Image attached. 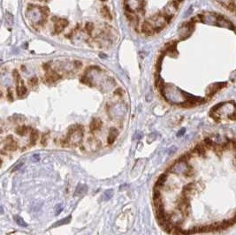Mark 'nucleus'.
<instances>
[{"mask_svg":"<svg viewBox=\"0 0 236 235\" xmlns=\"http://www.w3.org/2000/svg\"><path fill=\"white\" fill-rule=\"evenodd\" d=\"M217 21H218L217 12H207L202 14V22L208 25L217 26Z\"/></svg>","mask_w":236,"mask_h":235,"instance_id":"f03ea898","label":"nucleus"},{"mask_svg":"<svg viewBox=\"0 0 236 235\" xmlns=\"http://www.w3.org/2000/svg\"><path fill=\"white\" fill-rule=\"evenodd\" d=\"M225 8H226L227 10H229L230 12H236V4L234 2V0H232L231 2H229L227 5H225L224 6Z\"/></svg>","mask_w":236,"mask_h":235,"instance_id":"f8f14e48","label":"nucleus"},{"mask_svg":"<svg viewBox=\"0 0 236 235\" xmlns=\"http://www.w3.org/2000/svg\"><path fill=\"white\" fill-rule=\"evenodd\" d=\"M118 130L116 128H111L110 132H109V135L107 138V141L109 144H113V142L115 141L117 136H118Z\"/></svg>","mask_w":236,"mask_h":235,"instance_id":"423d86ee","label":"nucleus"},{"mask_svg":"<svg viewBox=\"0 0 236 235\" xmlns=\"http://www.w3.org/2000/svg\"><path fill=\"white\" fill-rule=\"evenodd\" d=\"M14 220H15V222L17 223L18 225H20V226H21V227H27V226H28V224L23 220V218L19 217V216H15V217H14Z\"/></svg>","mask_w":236,"mask_h":235,"instance_id":"9b49d317","label":"nucleus"},{"mask_svg":"<svg viewBox=\"0 0 236 235\" xmlns=\"http://www.w3.org/2000/svg\"><path fill=\"white\" fill-rule=\"evenodd\" d=\"M37 138H38V134H37V132H36V131H33L32 134H31V137H30L31 142H32V143H35V142L36 141V140H37Z\"/></svg>","mask_w":236,"mask_h":235,"instance_id":"f3484780","label":"nucleus"},{"mask_svg":"<svg viewBox=\"0 0 236 235\" xmlns=\"http://www.w3.org/2000/svg\"><path fill=\"white\" fill-rule=\"evenodd\" d=\"M102 127V122L101 120L99 119H96L95 118L92 122H91V125H90V128L92 131H96V130H98V129L101 128Z\"/></svg>","mask_w":236,"mask_h":235,"instance_id":"9d476101","label":"nucleus"},{"mask_svg":"<svg viewBox=\"0 0 236 235\" xmlns=\"http://www.w3.org/2000/svg\"><path fill=\"white\" fill-rule=\"evenodd\" d=\"M40 160V156L38 154H36V155H33V157H32V161L33 162H38Z\"/></svg>","mask_w":236,"mask_h":235,"instance_id":"aec40b11","label":"nucleus"},{"mask_svg":"<svg viewBox=\"0 0 236 235\" xmlns=\"http://www.w3.org/2000/svg\"><path fill=\"white\" fill-rule=\"evenodd\" d=\"M113 196V189H109V190H107L104 192V196H103V199L104 200V201H108V200H110Z\"/></svg>","mask_w":236,"mask_h":235,"instance_id":"4468645a","label":"nucleus"},{"mask_svg":"<svg viewBox=\"0 0 236 235\" xmlns=\"http://www.w3.org/2000/svg\"><path fill=\"white\" fill-rule=\"evenodd\" d=\"M183 0H173V2H175V3H177V4H179L180 5V3H181Z\"/></svg>","mask_w":236,"mask_h":235,"instance_id":"393cba45","label":"nucleus"},{"mask_svg":"<svg viewBox=\"0 0 236 235\" xmlns=\"http://www.w3.org/2000/svg\"><path fill=\"white\" fill-rule=\"evenodd\" d=\"M29 83L31 84V85H36L37 84V79L35 78V77L30 79L29 80Z\"/></svg>","mask_w":236,"mask_h":235,"instance_id":"4be33fe9","label":"nucleus"},{"mask_svg":"<svg viewBox=\"0 0 236 235\" xmlns=\"http://www.w3.org/2000/svg\"><path fill=\"white\" fill-rule=\"evenodd\" d=\"M235 14H236V12H235Z\"/></svg>","mask_w":236,"mask_h":235,"instance_id":"a878e982","label":"nucleus"},{"mask_svg":"<svg viewBox=\"0 0 236 235\" xmlns=\"http://www.w3.org/2000/svg\"><path fill=\"white\" fill-rule=\"evenodd\" d=\"M22 165H23V163H20V164H18L17 165H16L15 167L12 169V172H15V171H17V170H19V169L21 167Z\"/></svg>","mask_w":236,"mask_h":235,"instance_id":"5701e85b","label":"nucleus"},{"mask_svg":"<svg viewBox=\"0 0 236 235\" xmlns=\"http://www.w3.org/2000/svg\"><path fill=\"white\" fill-rule=\"evenodd\" d=\"M102 12H103V15L104 17H105L106 19H112V14H111V12H110V10H109V8L106 7V6H104L103 8H102Z\"/></svg>","mask_w":236,"mask_h":235,"instance_id":"2eb2a0df","label":"nucleus"},{"mask_svg":"<svg viewBox=\"0 0 236 235\" xmlns=\"http://www.w3.org/2000/svg\"><path fill=\"white\" fill-rule=\"evenodd\" d=\"M217 26L219 28H228L231 30H235L236 28L234 26V24L231 22L229 20L225 19V17L221 14L218 13V21H217Z\"/></svg>","mask_w":236,"mask_h":235,"instance_id":"7ed1b4c3","label":"nucleus"},{"mask_svg":"<svg viewBox=\"0 0 236 235\" xmlns=\"http://www.w3.org/2000/svg\"><path fill=\"white\" fill-rule=\"evenodd\" d=\"M87 191H88V187H87L86 185L80 184L78 185V187H77L76 189H75V192H74L75 194H74V196H81V195L85 194Z\"/></svg>","mask_w":236,"mask_h":235,"instance_id":"6e6552de","label":"nucleus"},{"mask_svg":"<svg viewBox=\"0 0 236 235\" xmlns=\"http://www.w3.org/2000/svg\"><path fill=\"white\" fill-rule=\"evenodd\" d=\"M176 150H177V149H176L175 147H172V148H171V149L169 150V154H170V155L174 154L175 151H176Z\"/></svg>","mask_w":236,"mask_h":235,"instance_id":"b1692460","label":"nucleus"},{"mask_svg":"<svg viewBox=\"0 0 236 235\" xmlns=\"http://www.w3.org/2000/svg\"><path fill=\"white\" fill-rule=\"evenodd\" d=\"M82 138V130L79 129V127H75L72 129H70L69 131V134L67 137V141L71 144H77L79 143Z\"/></svg>","mask_w":236,"mask_h":235,"instance_id":"f257e3e1","label":"nucleus"},{"mask_svg":"<svg viewBox=\"0 0 236 235\" xmlns=\"http://www.w3.org/2000/svg\"><path fill=\"white\" fill-rule=\"evenodd\" d=\"M59 78V76L54 72H51L49 74H47V80L48 81H55L58 79Z\"/></svg>","mask_w":236,"mask_h":235,"instance_id":"ddd939ff","label":"nucleus"},{"mask_svg":"<svg viewBox=\"0 0 236 235\" xmlns=\"http://www.w3.org/2000/svg\"><path fill=\"white\" fill-rule=\"evenodd\" d=\"M189 167V165H187L186 162L179 161L177 164H175L172 167V171L175 173H183L185 174L186 172L187 171V169Z\"/></svg>","mask_w":236,"mask_h":235,"instance_id":"39448f33","label":"nucleus"},{"mask_svg":"<svg viewBox=\"0 0 236 235\" xmlns=\"http://www.w3.org/2000/svg\"><path fill=\"white\" fill-rule=\"evenodd\" d=\"M226 86V82H218V83L211 84V86H209L207 91H206V95H208L209 97H211L212 95H214L218 91L220 90H222L223 88H225Z\"/></svg>","mask_w":236,"mask_h":235,"instance_id":"20e7f679","label":"nucleus"},{"mask_svg":"<svg viewBox=\"0 0 236 235\" xmlns=\"http://www.w3.org/2000/svg\"><path fill=\"white\" fill-rule=\"evenodd\" d=\"M71 219H72V217H71V216H68V217H67V218H63V219H60V220L57 221L55 224H53L52 227H58V226H61V225H63V224H68V223L71 221Z\"/></svg>","mask_w":236,"mask_h":235,"instance_id":"1a4fd4ad","label":"nucleus"},{"mask_svg":"<svg viewBox=\"0 0 236 235\" xmlns=\"http://www.w3.org/2000/svg\"><path fill=\"white\" fill-rule=\"evenodd\" d=\"M67 23L68 22L66 21V20H59V21H58L56 23V25H55L56 32H58V33L61 32L62 30L64 29V28L67 25Z\"/></svg>","mask_w":236,"mask_h":235,"instance_id":"0eeeda50","label":"nucleus"},{"mask_svg":"<svg viewBox=\"0 0 236 235\" xmlns=\"http://www.w3.org/2000/svg\"><path fill=\"white\" fill-rule=\"evenodd\" d=\"M16 132H17V134H20V135H24V134L27 133V128H26L25 127H20L19 128H17Z\"/></svg>","mask_w":236,"mask_h":235,"instance_id":"a211bd4d","label":"nucleus"},{"mask_svg":"<svg viewBox=\"0 0 236 235\" xmlns=\"http://www.w3.org/2000/svg\"><path fill=\"white\" fill-rule=\"evenodd\" d=\"M185 133H186V129L185 128L180 129V131L177 133V136H178V137H180V136L184 135V134H185Z\"/></svg>","mask_w":236,"mask_h":235,"instance_id":"412c9836","label":"nucleus"},{"mask_svg":"<svg viewBox=\"0 0 236 235\" xmlns=\"http://www.w3.org/2000/svg\"><path fill=\"white\" fill-rule=\"evenodd\" d=\"M165 180H166V174H163V175H161L158 179H157V184H156V187H161V186H163L164 183L165 182Z\"/></svg>","mask_w":236,"mask_h":235,"instance_id":"dca6fc26","label":"nucleus"},{"mask_svg":"<svg viewBox=\"0 0 236 235\" xmlns=\"http://www.w3.org/2000/svg\"><path fill=\"white\" fill-rule=\"evenodd\" d=\"M155 135H156V134H151L150 136H149V137H148L147 141H148V142H149V143H151L152 141L157 138V136H155Z\"/></svg>","mask_w":236,"mask_h":235,"instance_id":"6ab92c4d","label":"nucleus"}]
</instances>
